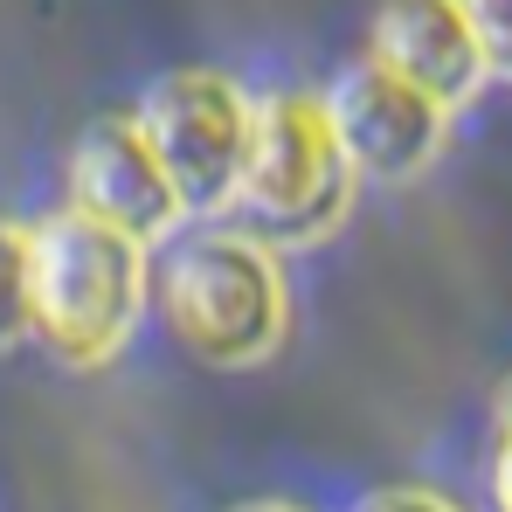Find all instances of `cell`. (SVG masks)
I'll use <instances>...</instances> for the list:
<instances>
[{"label":"cell","mask_w":512,"mask_h":512,"mask_svg":"<svg viewBox=\"0 0 512 512\" xmlns=\"http://www.w3.org/2000/svg\"><path fill=\"white\" fill-rule=\"evenodd\" d=\"M146 305V243L97 222L84 208H56L28 229V333L63 367H104L132 340Z\"/></svg>","instance_id":"1"},{"label":"cell","mask_w":512,"mask_h":512,"mask_svg":"<svg viewBox=\"0 0 512 512\" xmlns=\"http://www.w3.org/2000/svg\"><path fill=\"white\" fill-rule=\"evenodd\" d=\"M353 180L360 173L326 118V97L277 90V97H256L250 160H243L229 215L263 250H312L346 222Z\"/></svg>","instance_id":"2"},{"label":"cell","mask_w":512,"mask_h":512,"mask_svg":"<svg viewBox=\"0 0 512 512\" xmlns=\"http://www.w3.org/2000/svg\"><path fill=\"white\" fill-rule=\"evenodd\" d=\"M153 298H160L167 333L208 367H256L291 333V291H284L277 250H263L243 229L187 236L160 263Z\"/></svg>","instance_id":"3"},{"label":"cell","mask_w":512,"mask_h":512,"mask_svg":"<svg viewBox=\"0 0 512 512\" xmlns=\"http://www.w3.org/2000/svg\"><path fill=\"white\" fill-rule=\"evenodd\" d=\"M132 118L146 125V139L167 167L180 215H229L256 125L250 90L222 70H173L146 90V104Z\"/></svg>","instance_id":"4"},{"label":"cell","mask_w":512,"mask_h":512,"mask_svg":"<svg viewBox=\"0 0 512 512\" xmlns=\"http://www.w3.org/2000/svg\"><path fill=\"white\" fill-rule=\"evenodd\" d=\"M326 118L340 132L353 173H367V180H416L443 153V132H450V111L416 84H402L395 70H381L374 56L353 63L326 90Z\"/></svg>","instance_id":"5"},{"label":"cell","mask_w":512,"mask_h":512,"mask_svg":"<svg viewBox=\"0 0 512 512\" xmlns=\"http://www.w3.org/2000/svg\"><path fill=\"white\" fill-rule=\"evenodd\" d=\"M70 208H84L97 222L139 236V243L173 236L180 194H173L139 118H90L84 125V139L70 146Z\"/></svg>","instance_id":"6"},{"label":"cell","mask_w":512,"mask_h":512,"mask_svg":"<svg viewBox=\"0 0 512 512\" xmlns=\"http://www.w3.org/2000/svg\"><path fill=\"white\" fill-rule=\"evenodd\" d=\"M367 56L395 70L402 84L436 97L443 111H464L485 90V49L471 35V14L457 0H381L367 28Z\"/></svg>","instance_id":"7"},{"label":"cell","mask_w":512,"mask_h":512,"mask_svg":"<svg viewBox=\"0 0 512 512\" xmlns=\"http://www.w3.org/2000/svg\"><path fill=\"white\" fill-rule=\"evenodd\" d=\"M28 333V229L0 222V353Z\"/></svg>","instance_id":"8"},{"label":"cell","mask_w":512,"mask_h":512,"mask_svg":"<svg viewBox=\"0 0 512 512\" xmlns=\"http://www.w3.org/2000/svg\"><path fill=\"white\" fill-rule=\"evenodd\" d=\"M471 14V35L485 49V70L512 84V0H457Z\"/></svg>","instance_id":"9"},{"label":"cell","mask_w":512,"mask_h":512,"mask_svg":"<svg viewBox=\"0 0 512 512\" xmlns=\"http://www.w3.org/2000/svg\"><path fill=\"white\" fill-rule=\"evenodd\" d=\"M492 492H499V506H512V374L492 402Z\"/></svg>","instance_id":"10"},{"label":"cell","mask_w":512,"mask_h":512,"mask_svg":"<svg viewBox=\"0 0 512 512\" xmlns=\"http://www.w3.org/2000/svg\"><path fill=\"white\" fill-rule=\"evenodd\" d=\"M374 506H443V492H381Z\"/></svg>","instance_id":"11"}]
</instances>
